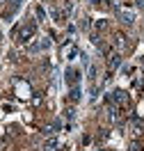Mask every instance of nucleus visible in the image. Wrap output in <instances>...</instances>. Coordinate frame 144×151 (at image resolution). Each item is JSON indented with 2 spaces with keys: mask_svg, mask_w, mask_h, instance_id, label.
<instances>
[{
  "mask_svg": "<svg viewBox=\"0 0 144 151\" xmlns=\"http://www.w3.org/2000/svg\"><path fill=\"white\" fill-rule=\"evenodd\" d=\"M34 32H37V23H34V21L25 23V25H23V28L16 32V39H19V44H28L30 39L34 37Z\"/></svg>",
  "mask_w": 144,
  "mask_h": 151,
  "instance_id": "obj_1",
  "label": "nucleus"
},
{
  "mask_svg": "<svg viewBox=\"0 0 144 151\" xmlns=\"http://www.w3.org/2000/svg\"><path fill=\"white\" fill-rule=\"evenodd\" d=\"M107 103L110 105H126L128 103V94H126L124 89H115V92H110V96H107Z\"/></svg>",
  "mask_w": 144,
  "mask_h": 151,
  "instance_id": "obj_2",
  "label": "nucleus"
},
{
  "mask_svg": "<svg viewBox=\"0 0 144 151\" xmlns=\"http://www.w3.org/2000/svg\"><path fill=\"white\" fill-rule=\"evenodd\" d=\"M115 14H117V19L121 21L124 25H133V23H135V14H133V12H126V9L115 7Z\"/></svg>",
  "mask_w": 144,
  "mask_h": 151,
  "instance_id": "obj_3",
  "label": "nucleus"
},
{
  "mask_svg": "<svg viewBox=\"0 0 144 151\" xmlns=\"http://www.w3.org/2000/svg\"><path fill=\"white\" fill-rule=\"evenodd\" d=\"M48 48H50V39H39V41H34L28 50L30 53H44V50H48Z\"/></svg>",
  "mask_w": 144,
  "mask_h": 151,
  "instance_id": "obj_4",
  "label": "nucleus"
},
{
  "mask_svg": "<svg viewBox=\"0 0 144 151\" xmlns=\"http://www.w3.org/2000/svg\"><path fill=\"white\" fill-rule=\"evenodd\" d=\"M119 66H121V55H119V53H112V55L107 57V69H110V73L117 71Z\"/></svg>",
  "mask_w": 144,
  "mask_h": 151,
  "instance_id": "obj_5",
  "label": "nucleus"
},
{
  "mask_svg": "<svg viewBox=\"0 0 144 151\" xmlns=\"http://www.w3.org/2000/svg\"><path fill=\"white\" fill-rule=\"evenodd\" d=\"M78 80H80V71H78V69H73V66H69V69H67V83L73 87Z\"/></svg>",
  "mask_w": 144,
  "mask_h": 151,
  "instance_id": "obj_6",
  "label": "nucleus"
},
{
  "mask_svg": "<svg viewBox=\"0 0 144 151\" xmlns=\"http://www.w3.org/2000/svg\"><path fill=\"white\" fill-rule=\"evenodd\" d=\"M21 2H23V0H11V7H9V12H5V19H11V16H14L16 12H19Z\"/></svg>",
  "mask_w": 144,
  "mask_h": 151,
  "instance_id": "obj_7",
  "label": "nucleus"
},
{
  "mask_svg": "<svg viewBox=\"0 0 144 151\" xmlns=\"http://www.w3.org/2000/svg\"><path fill=\"white\" fill-rule=\"evenodd\" d=\"M80 96H82L80 87H78V85H73V87H71V92H69V99H71V101H80Z\"/></svg>",
  "mask_w": 144,
  "mask_h": 151,
  "instance_id": "obj_8",
  "label": "nucleus"
},
{
  "mask_svg": "<svg viewBox=\"0 0 144 151\" xmlns=\"http://www.w3.org/2000/svg\"><path fill=\"white\" fill-rule=\"evenodd\" d=\"M87 73H89V76H87V78H89V83L94 85V83H96V66H94V64H89V69H87Z\"/></svg>",
  "mask_w": 144,
  "mask_h": 151,
  "instance_id": "obj_9",
  "label": "nucleus"
},
{
  "mask_svg": "<svg viewBox=\"0 0 144 151\" xmlns=\"http://www.w3.org/2000/svg\"><path fill=\"white\" fill-rule=\"evenodd\" d=\"M57 128H59V124L55 122V124H50V126H46V128H44V133H46V135H53V133H57Z\"/></svg>",
  "mask_w": 144,
  "mask_h": 151,
  "instance_id": "obj_10",
  "label": "nucleus"
},
{
  "mask_svg": "<svg viewBox=\"0 0 144 151\" xmlns=\"http://www.w3.org/2000/svg\"><path fill=\"white\" fill-rule=\"evenodd\" d=\"M55 147H57V140H55V137H50V140L46 142V149L50 151V149H55Z\"/></svg>",
  "mask_w": 144,
  "mask_h": 151,
  "instance_id": "obj_11",
  "label": "nucleus"
},
{
  "mask_svg": "<svg viewBox=\"0 0 144 151\" xmlns=\"http://www.w3.org/2000/svg\"><path fill=\"white\" fill-rule=\"evenodd\" d=\"M37 19H39V21L46 19V12H44V7H37Z\"/></svg>",
  "mask_w": 144,
  "mask_h": 151,
  "instance_id": "obj_12",
  "label": "nucleus"
},
{
  "mask_svg": "<svg viewBox=\"0 0 144 151\" xmlns=\"http://www.w3.org/2000/svg\"><path fill=\"white\" fill-rule=\"evenodd\" d=\"M107 28V21H96V30H105Z\"/></svg>",
  "mask_w": 144,
  "mask_h": 151,
  "instance_id": "obj_13",
  "label": "nucleus"
},
{
  "mask_svg": "<svg viewBox=\"0 0 144 151\" xmlns=\"http://www.w3.org/2000/svg\"><path fill=\"white\" fill-rule=\"evenodd\" d=\"M78 57V48H71V50H69V60H76Z\"/></svg>",
  "mask_w": 144,
  "mask_h": 151,
  "instance_id": "obj_14",
  "label": "nucleus"
},
{
  "mask_svg": "<svg viewBox=\"0 0 144 151\" xmlns=\"http://www.w3.org/2000/svg\"><path fill=\"white\" fill-rule=\"evenodd\" d=\"M89 2H92V5H103V7L107 5V0H89Z\"/></svg>",
  "mask_w": 144,
  "mask_h": 151,
  "instance_id": "obj_15",
  "label": "nucleus"
},
{
  "mask_svg": "<svg viewBox=\"0 0 144 151\" xmlns=\"http://www.w3.org/2000/svg\"><path fill=\"white\" fill-rule=\"evenodd\" d=\"M67 117H69V119H73V117H76V110H73V108H69V110H67Z\"/></svg>",
  "mask_w": 144,
  "mask_h": 151,
  "instance_id": "obj_16",
  "label": "nucleus"
},
{
  "mask_svg": "<svg viewBox=\"0 0 144 151\" xmlns=\"http://www.w3.org/2000/svg\"><path fill=\"white\" fill-rule=\"evenodd\" d=\"M80 28H82V30H87V28H89V19H82V23H80Z\"/></svg>",
  "mask_w": 144,
  "mask_h": 151,
  "instance_id": "obj_17",
  "label": "nucleus"
},
{
  "mask_svg": "<svg viewBox=\"0 0 144 151\" xmlns=\"http://www.w3.org/2000/svg\"><path fill=\"white\" fill-rule=\"evenodd\" d=\"M137 7H140V9L144 12V0H137Z\"/></svg>",
  "mask_w": 144,
  "mask_h": 151,
  "instance_id": "obj_18",
  "label": "nucleus"
},
{
  "mask_svg": "<svg viewBox=\"0 0 144 151\" xmlns=\"http://www.w3.org/2000/svg\"><path fill=\"white\" fill-rule=\"evenodd\" d=\"M5 2H7V0H0V5H5Z\"/></svg>",
  "mask_w": 144,
  "mask_h": 151,
  "instance_id": "obj_19",
  "label": "nucleus"
}]
</instances>
